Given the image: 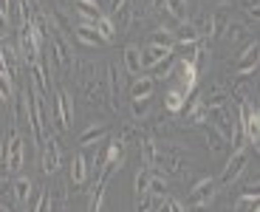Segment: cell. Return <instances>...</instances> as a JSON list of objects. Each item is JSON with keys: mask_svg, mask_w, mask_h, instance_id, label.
I'll use <instances>...</instances> for the list:
<instances>
[{"mask_svg": "<svg viewBox=\"0 0 260 212\" xmlns=\"http://www.w3.org/2000/svg\"><path fill=\"white\" fill-rule=\"evenodd\" d=\"M74 37H77L82 45H88V48H96V45H102V37L96 34V28H93V26H85V23L74 26Z\"/></svg>", "mask_w": 260, "mask_h": 212, "instance_id": "18", "label": "cell"}, {"mask_svg": "<svg viewBox=\"0 0 260 212\" xmlns=\"http://www.w3.org/2000/svg\"><path fill=\"white\" fill-rule=\"evenodd\" d=\"M6 34H9V20L3 17V14H0V43L6 40Z\"/></svg>", "mask_w": 260, "mask_h": 212, "instance_id": "38", "label": "cell"}, {"mask_svg": "<svg viewBox=\"0 0 260 212\" xmlns=\"http://www.w3.org/2000/svg\"><path fill=\"white\" fill-rule=\"evenodd\" d=\"M74 9H77V14H79V23H85V26H93V23L102 17L99 0H74Z\"/></svg>", "mask_w": 260, "mask_h": 212, "instance_id": "10", "label": "cell"}, {"mask_svg": "<svg viewBox=\"0 0 260 212\" xmlns=\"http://www.w3.org/2000/svg\"><path fill=\"white\" fill-rule=\"evenodd\" d=\"M170 57V48H161V45H147L142 51V74L150 68H156L158 63H164V59Z\"/></svg>", "mask_w": 260, "mask_h": 212, "instance_id": "13", "label": "cell"}, {"mask_svg": "<svg viewBox=\"0 0 260 212\" xmlns=\"http://www.w3.org/2000/svg\"><path fill=\"white\" fill-rule=\"evenodd\" d=\"M31 212H54L51 209V195H48V190H43V193H40V201H37V206H34Z\"/></svg>", "mask_w": 260, "mask_h": 212, "instance_id": "35", "label": "cell"}, {"mask_svg": "<svg viewBox=\"0 0 260 212\" xmlns=\"http://www.w3.org/2000/svg\"><path fill=\"white\" fill-rule=\"evenodd\" d=\"M212 195H215V181L212 178L195 181V187L189 190V195H187V206L189 209H204V206L212 201Z\"/></svg>", "mask_w": 260, "mask_h": 212, "instance_id": "7", "label": "cell"}, {"mask_svg": "<svg viewBox=\"0 0 260 212\" xmlns=\"http://www.w3.org/2000/svg\"><path fill=\"white\" fill-rule=\"evenodd\" d=\"M0 97H3V99H12L14 97V85H12V79H9L6 74H0Z\"/></svg>", "mask_w": 260, "mask_h": 212, "instance_id": "34", "label": "cell"}, {"mask_svg": "<svg viewBox=\"0 0 260 212\" xmlns=\"http://www.w3.org/2000/svg\"><path fill=\"white\" fill-rule=\"evenodd\" d=\"M209 122H212L215 133L221 136L223 141H229V139H232V133H235V125H238V113H232V108L223 105L221 110L209 113Z\"/></svg>", "mask_w": 260, "mask_h": 212, "instance_id": "6", "label": "cell"}, {"mask_svg": "<svg viewBox=\"0 0 260 212\" xmlns=\"http://www.w3.org/2000/svg\"><path fill=\"white\" fill-rule=\"evenodd\" d=\"M218 3V9H226V6H232V0H215Z\"/></svg>", "mask_w": 260, "mask_h": 212, "instance_id": "40", "label": "cell"}, {"mask_svg": "<svg viewBox=\"0 0 260 212\" xmlns=\"http://www.w3.org/2000/svg\"><path fill=\"white\" fill-rule=\"evenodd\" d=\"M31 193H34V181L28 178V175H17L14 184H12V198L17 201V204H26V201L31 198Z\"/></svg>", "mask_w": 260, "mask_h": 212, "instance_id": "16", "label": "cell"}, {"mask_svg": "<svg viewBox=\"0 0 260 212\" xmlns=\"http://www.w3.org/2000/svg\"><path fill=\"white\" fill-rule=\"evenodd\" d=\"M130 113H133V122H147L150 99H130Z\"/></svg>", "mask_w": 260, "mask_h": 212, "instance_id": "27", "label": "cell"}, {"mask_svg": "<svg viewBox=\"0 0 260 212\" xmlns=\"http://www.w3.org/2000/svg\"><path fill=\"white\" fill-rule=\"evenodd\" d=\"M184 102H187V97H184V90L178 88V85L164 94V110H167V113H181Z\"/></svg>", "mask_w": 260, "mask_h": 212, "instance_id": "19", "label": "cell"}, {"mask_svg": "<svg viewBox=\"0 0 260 212\" xmlns=\"http://www.w3.org/2000/svg\"><path fill=\"white\" fill-rule=\"evenodd\" d=\"M173 28H167V26H161V28H156V32L150 34V45H161V48H170L173 51Z\"/></svg>", "mask_w": 260, "mask_h": 212, "instance_id": "26", "label": "cell"}, {"mask_svg": "<svg viewBox=\"0 0 260 212\" xmlns=\"http://www.w3.org/2000/svg\"><path fill=\"white\" fill-rule=\"evenodd\" d=\"M246 32H249V28H246V26H241V23H229L226 32H223V37H226L229 43H238V40L246 37Z\"/></svg>", "mask_w": 260, "mask_h": 212, "instance_id": "32", "label": "cell"}, {"mask_svg": "<svg viewBox=\"0 0 260 212\" xmlns=\"http://www.w3.org/2000/svg\"><path fill=\"white\" fill-rule=\"evenodd\" d=\"M176 71H178V88L184 90V97H189L195 90V85H198V68L192 63H187V59H181L176 65Z\"/></svg>", "mask_w": 260, "mask_h": 212, "instance_id": "9", "label": "cell"}, {"mask_svg": "<svg viewBox=\"0 0 260 212\" xmlns=\"http://www.w3.org/2000/svg\"><path fill=\"white\" fill-rule=\"evenodd\" d=\"M14 122L28 125V97H26V90L23 88H20L17 97H14Z\"/></svg>", "mask_w": 260, "mask_h": 212, "instance_id": "23", "label": "cell"}, {"mask_svg": "<svg viewBox=\"0 0 260 212\" xmlns=\"http://www.w3.org/2000/svg\"><path fill=\"white\" fill-rule=\"evenodd\" d=\"M153 88H156V79L142 74V77H136V82L130 85V99H150L153 97Z\"/></svg>", "mask_w": 260, "mask_h": 212, "instance_id": "15", "label": "cell"}, {"mask_svg": "<svg viewBox=\"0 0 260 212\" xmlns=\"http://www.w3.org/2000/svg\"><path fill=\"white\" fill-rule=\"evenodd\" d=\"M3 144H6V173H20L26 161V139L17 133V128H9V133L3 136Z\"/></svg>", "mask_w": 260, "mask_h": 212, "instance_id": "2", "label": "cell"}, {"mask_svg": "<svg viewBox=\"0 0 260 212\" xmlns=\"http://www.w3.org/2000/svg\"><path fill=\"white\" fill-rule=\"evenodd\" d=\"M0 108H3V97H0Z\"/></svg>", "mask_w": 260, "mask_h": 212, "instance_id": "43", "label": "cell"}, {"mask_svg": "<svg viewBox=\"0 0 260 212\" xmlns=\"http://www.w3.org/2000/svg\"><path fill=\"white\" fill-rule=\"evenodd\" d=\"M150 12L158 14V17H167V6H164V0H150Z\"/></svg>", "mask_w": 260, "mask_h": 212, "instance_id": "36", "label": "cell"}, {"mask_svg": "<svg viewBox=\"0 0 260 212\" xmlns=\"http://www.w3.org/2000/svg\"><path fill=\"white\" fill-rule=\"evenodd\" d=\"M173 40H176V43H201V37H198V32H195L192 28V23H178V28L176 32H173ZM173 43V45H176Z\"/></svg>", "mask_w": 260, "mask_h": 212, "instance_id": "24", "label": "cell"}, {"mask_svg": "<svg viewBox=\"0 0 260 212\" xmlns=\"http://www.w3.org/2000/svg\"><path fill=\"white\" fill-rule=\"evenodd\" d=\"M249 159H252V150H249V147H238V150H232V156H229V161H226V167H223L221 184H223V187H229L232 181L241 178V175L246 173V167H249Z\"/></svg>", "mask_w": 260, "mask_h": 212, "instance_id": "3", "label": "cell"}, {"mask_svg": "<svg viewBox=\"0 0 260 212\" xmlns=\"http://www.w3.org/2000/svg\"><path fill=\"white\" fill-rule=\"evenodd\" d=\"M93 28H96V34L102 37V43H113V40H116V26H113L111 14H102V17L93 23Z\"/></svg>", "mask_w": 260, "mask_h": 212, "instance_id": "22", "label": "cell"}, {"mask_svg": "<svg viewBox=\"0 0 260 212\" xmlns=\"http://www.w3.org/2000/svg\"><path fill=\"white\" fill-rule=\"evenodd\" d=\"M122 71H119V65L116 63H111L108 65V77H105V88H108V97H111V105L116 108V102H119V94H122Z\"/></svg>", "mask_w": 260, "mask_h": 212, "instance_id": "12", "label": "cell"}, {"mask_svg": "<svg viewBox=\"0 0 260 212\" xmlns=\"http://www.w3.org/2000/svg\"><path fill=\"white\" fill-rule=\"evenodd\" d=\"M164 6H167V14L176 23H187L189 12H187V0H164Z\"/></svg>", "mask_w": 260, "mask_h": 212, "instance_id": "25", "label": "cell"}, {"mask_svg": "<svg viewBox=\"0 0 260 212\" xmlns=\"http://www.w3.org/2000/svg\"><path fill=\"white\" fill-rule=\"evenodd\" d=\"M116 139L119 141H124V144H136V141H142V128H139L136 122H124V125H119V133H116Z\"/></svg>", "mask_w": 260, "mask_h": 212, "instance_id": "21", "label": "cell"}, {"mask_svg": "<svg viewBox=\"0 0 260 212\" xmlns=\"http://www.w3.org/2000/svg\"><path fill=\"white\" fill-rule=\"evenodd\" d=\"M51 54H54V63H57V68L62 71V74H68V71L74 68V57H71V48H68V40L62 37V34H57L51 28Z\"/></svg>", "mask_w": 260, "mask_h": 212, "instance_id": "8", "label": "cell"}, {"mask_svg": "<svg viewBox=\"0 0 260 212\" xmlns=\"http://www.w3.org/2000/svg\"><path fill=\"white\" fill-rule=\"evenodd\" d=\"M108 130H111V128H108V122L88 125V128L77 136V144H79V147H88V144H93V141H102L105 136H108Z\"/></svg>", "mask_w": 260, "mask_h": 212, "instance_id": "11", "label": "cell"}, {"mask_svg": "<svg viewBox=\"0 0 260 212\" xmlns=\"http://www.w3.org/2000/svg\"><path fill=\"white\" fill-rule=\"evenodd\" d=\"M23 212H26V209H23Z\"/></svg>", "mask_w": 260, "mask_h": 212, "instance_id": "44", "label": "cell"}, {"mask_svg": "<svg viewBox=\"0 0 260 212\" xmlns=\"http://www.w3.org/2000/svg\"><path fill=\"white\" fill-rule=\"evenodd\" d=\"M71 119H74V108H71V97H68V90L59 88L54 94V125H57L59 133L71 128Z\"/></svg>", "mask_w": 260, "mask_h": 212, "instance_id": "5", "label": "cell"}, {"mask_svg": "<svg viewBox=\"0 0 260 212\" xmlns=\"http://www.w3.org/2000/svg\"><path fill=\"white\" fill-rule=\"evenodd\" d=\"M201 136H204V141H207V147H209V153H215V156H221L223 150H226V141H223L221 136L215 133V128H212V125H204V128H201Z\"/></svg>", "mask_w": 260, "mask_h": 212, "instance_id": "20", "label": "cell"}, {"mask_svg": "<svg viewBox=\"0 0 260 212\" xmlns=\"http://www.w3.org/2000/svg\"><path fill=\"white\" fill-rule=\"evenodd\" d=\"M167 190H170L167 178H164V175H156V173H153V178H150V190H147V195H153V198H167Z\"/></svg>", "mask_w": 260, "mask_h": 212, "instance_id": "29", "label": "cell"}, {"mask_svg": "<svg viewBox=\"0 0 260 212\" xmlns=\"http://www.w3.org/2000/svg\"><path fill=\"white\" fill-rule=\"evenodd\" d=\"M122 59H124V71L127 74H133V77L142 74V51H139L136 45H127L122 51Z\"/></svg>", "mask_w": 260, "mask_h": 212, "instance_id": "17", "label": "cell"}, {"mask_svg": "<svg viewBox=\"0 0 260 212\" xmlns=\"http://www.w3.org/2000/svg\"><path fill=\"white\" fill-rule=\"evenodd\" d=\"M229 23H232V20H229V12H226V9H218V12L212 14V40L221 37V34L226 32Z\"/></svg>", "mask_w": 260, "mask_h": 212, "instance_id": "28", "label": "cell"}, {"mask_svg": "<svg viewBox=\"0 0 260 212\" xmlns=\"http://www.w3.org/2000/svg\"><path fill=\"white\" fill-rule=\"evenodd\" d=\"M122 3H124V0H111V14H113V12H116V9H119V6H122Z\"/></svg>", "mask_w": 260, "mask_h": 212, "instance_id": "39", "label": "cell"}, {"mask_svg": "<svg viewBox=\"0 0 260 212\" xmlns=\"http://www.w3.org/2000/svg\"><path fill=\"white\" fill-rule=\"evenodd\" d=\"M260 209V195H246L243 193L241 198L235 201V212H257Z\"/></svg>", "mask_w": 260, "mask_h": 212, "instance_id": "30", "label": "cell"}, {"mask_svg": "<svg viewBox=\"0 0 260 212\" xmlns=\"http://www.w3.org/2000/svg\"><path fill=\"white\" fill-rule=\"evenodd\" d=\"M153 209H156L153 195H142V198H136V204H133V212H153Z\"/></svg>", "mask_w": 260, "mask_h": 212, "instance_id": "33", "label": "cell"}, {"mask_svg": "<svg viewBox=\"0 0 260 212\" xmlns=\"http://www.w3.org/2000/svg\"><path fill=\"white\" fill-rule=\"evenodd\" d=\"M88 175H91L88 159H85L82 153H77V156L71 159V170H68V178H71V184H85V181H88Z\"/></svg>", "mask_w": 260, "mask_h": 212, "instance_id": "14", "label": "cell"}, {"mask_svg": "<svg viewBox=\"0 0 260 212\" xmlns=\"http://www.w3.org/2000/svg\"><path fill=\"white\" fill-rule=\"evenodd\" d=\"M252 3H257V0H243V6H252Z\"/></svg>", "mask_w": 260, "mask_h": 212, "instance_id": "42", "label": "cell"}, {"mask_svg": "<svg viewBox=\"0 0 260 212\" xmlns=\"http://www.w3.org/2000/svg\"><path fill=\"white\" fill-rule=\"evenodd\" d=\"M59 164H62L59 141H57V136L51 133L43 144H40V167H43V173H46V175H54L59 170Z\"/></svg>", "mask_w": 260, "mask_h": 212, "instance_id": "4", "label": "cell"}, {"mask_svg": "<svg viewBox=\"0 0 260 212\" xmlns=\"http://www.w3.org/2000/svg\"><path fill=\"white\" fill-rule=\"evenodd\" d=\"M150 178H153V173L150 170H139L136 173V181H133V190H136V198H142V195H147V190H150Z\"/></svg>", "mask_w": 260, "mask_h": 212, "instance_id": "31", "label": "cell"}, {"mask_svg": "<svg viewBox=\"0 0 260 212\" xmlns=\"http://www.w3.org/2000/svg\"><path fill=\"white\" fill-rule=\"evenodd\" d=\"M0 175H6V144L0 141Z\"/></svg>", "mask_w": 260, "mask_h": 212, "instance_id": "37", "label": "cell"}, {"mask_svg": "<svg viewBox=\"0 0 260 212\" xmlns=\"http://www.w3.org/2000/svg\"><path fill=\"white\" fill-rule=\"evenodd\" d=\"M0 212H12V209H9V206L3 204V201H0Z\"/></svg>", "mask_w": 260, "mask_h": 212, "instance_id": "41", "label": "cell"}, {"mask_svg": "<svg viewBox=\"0 0 260 212\" xmlns=\"http://www.w3.org/2000/svg\"><path fill=\"white\" fill-rule=\"evenodd\" d=\"M43 34L31 26V23H23L17 28V57L23 59L26 65H34L43 54Z\"/></svg>", "mask_w": 260, "mask_h": 212, "instance_id": "1", "label": "cell"}]
</instances>
